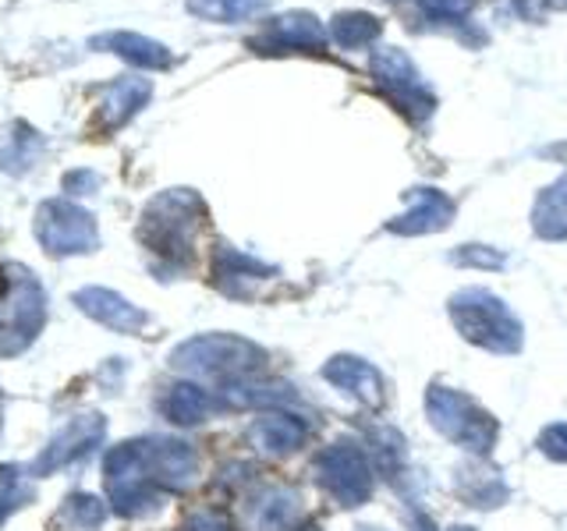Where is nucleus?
I'll return each mask as SVG.
<instances>
[{
    "label": "nucleus",
    "mask_w": 567,
    "mask_h": 531,
    "mask_svg": "<svg viewBox=\"0 0 567 531\" xmlns=\"http://www.w3.org/2000/svg\"><path fill=\"white\" fill-rule=\"evenodd\" d=\"M206 220V206L192 188H171L142 209L138 238L153 256L167 259L171 266L192 262L195 230Z\"/></svg>",
    "instance_id": "nucleus-1"
},
{
    "label": "nucleus",
    "mask_w": 567,
    "mask_h": 531,
    "mask_svg": "<svg viewBox=\"0 0 567 531\" xmlns=\"http://www.w3.org/2000/svg\"><path fill=\"white\" fill-rule=\"evenodd\" d=\"M171 365L177 372H188L195 379L230 386V383L252 379L266 365V351L235 333H203L185 341L182 347H174Z\"/></svg>",
    "instance_id": "nucleus-2"
},
{
    "label": "nucleus",
    "mask_w": 567,
    "mask_h": 531,
    "mask_svg": "<svg viewBox=\"0 0 567 531\" xmlns=\"http://www.w3.org/2000/svg\"><path fill=\"white\" fill-rule=\"evenodd\" d=\"M451 319L461 336L493 354H514L522 347V323L501 298L486 288H465L451 298Z\"/></svg>",
    "instance_id": "nucleus-3"
},
{
    "label": "nucleus",
    "mask_w": 567,
    "mask_h": 531,
    "mask_svg": "<svg viewBox=\"0 0 567 531\" xmlns=\"http://www.w3.org/2000/svg\"><path fill=\"white\" fill-rule=\"evenodd\" d=\"M47 323V294L25 266H8V291L0 294V358H14L35 344Z\"/></svg>",
    "instance_id": "nucleus-4"
},
{
    "label": "nucleus",
    "mask_w": 567,
    "mask_h": 531,
    "mask_svg": "<svg viewBox=\"0 0 567 531\" xmlns=\"http://www.w3.org/2000/svg\"><path fill=\"white\" fill-rule=\"evenodd\" d=\"M425 415H430L433 429L440 436H447L451 442L475 454H489L501 436V425L493 415H486L472 397L457 394L451 386H433L425 394Z\"/></svg>",
    "instance_id": "nucleus-5"
},
{
    "label": "nucleus",
    "mask_w": 567,
    "mask_h": 531,
    "mask_svg": "<svg viewBox=\"0 0 567 531\" xmlns=\"http://www.w3.org/2000/svg\"><path fill=\"white\" fill-rule=\"evenodd\" d=\"M106 489H111V503L121 518H142L159 507V489L146 471V457H142V439L121 442L103 460Z\"/></svg>",
    "instance_id": "nucleus-6"
},
{
    "label": "nucleus",
    "mask_w": 567,
    "mask_h": 531,
    "mask_svg": "<svg viewBox=\"0 0 567 531\" xmlns=\"http://www.w3.org/2000/svg\"><path fill=\"white\" fill-rule=\"evenodd\" d=\"M35 238L47 256H85L96 252L100 230L93 212L71 199H47L35 209Z\"/></svg>",
    "instance_id": "nucleus-7"
},
{
    "label": "nucleus",
    "mask_w": 567,
    "mask_h": 531,
    "mask_svg": "<svg viewBox=\"0 0 567 531\" xmlns=\"http://www.w3.org/2000/svg\"><path fill=\"white\" fill-rule=\"evenodd\" d=\"M369 67H372V79H377V85L412 121H425L436 111V93L430 88V82L422 79V71L415 67V61L408 58L401 46L372 50Z\"/></svg>",
    "instance_id": "nucleus-8"
},
{
    "label": "nucleus",
    "mask_w": 567,
    "mask_h": 531,
    "mask_svg": "<svg viewBox=\"0 0 567 531\" xmlns=\"http://www.w3.org/2000/svg\"><path fill=\"white\" fill-rule=\"evenodd\" d=\"M316 482L323 486L341 507H359L372 496V465L354 442H333L316 457Z\"/></svg>",
    "instance_id": "nucleus-9"
},
{
    "label": "nucleus",
    "mask_w": 567,
    "mask_h": 531,
    "mask_svg": "<svg viewBox=\"0 0 567 531\" xmlns=\"http://www.w3.org/2000/svg\"><path fill=\"white\" fill-rule=\"evenodd\" d=\"M106 436V418L103 415H75L68 418L58 433L50 436V442L43 447V454L32 460V475L43 478V475H53L68 465H75V460L89 457Z\"/></svg>",
    "instance_id": "nucleus-10"
},
{
    "label": "nucleus",
    "mask_w": 567,
    "mask_h": 531,
    "mask_svg": "<svg viewBox=\"0 0 567 531\" xmlns=\"http://www.w3.org/2000/svg\"><path fill=\"white\" fill-rule=\"evenodd\" d=\"M142 457H146V471L156 482L159 492H182L195 482L199 475V457L182 439H167V436H153L142 439Z\"/></svg>",
    "instance_id": "nucleus-11"
},
{
    "label": "nucleus",
    "mask_w": 567,
    "mask_h": 531,
    "mask_svg": "<svg viewBox=\"0 0 567 531\" xmlns=\"http://www.w3.org/2000/svg\"><path fill=\"white\" fill-rule=\"evenodd\" d=\"M330 43L327 25L319 22L309 11H288L277 14L259 40H252V46L266 50V53H280V50H323Z\"/></svg>",
    "instance_id": "nucleus-12"
},
{
    "label": "nucleus",
    "mask_w": 567,
    "mask_h": 531,
    "mask_svg": "<svg viewBox=\"0 0 567 531\" xmlns=\"http://www.w3.org/2000/svg\"><path fill=\"white\" fill-rule=\"evenodd\" d=\"M75 305L82 315L96 319L100 326L114 330V333H138L142 326L150 323V315L142 312L138 305H132L128 298L106 288H82L75 291Z\"/></svg>",
    "instance_id": "nucleus-13"
},
{
    "label": "nucleus",
    "mask_w": 567,
    "mask_h": 531,
    "mask_svg": "<svg viewBox=\"0 0 567 531\" xmlns=\"http://www.w3.org/2000/svg\"><path fill=\"white\" fill-rule=\"evenodd\" d=\"M454 220V202L440 188H412L408 191V209L398 220H390L394 235H433Z\"/></svg>",
    "instance_id": "nucleus-14"
},
{
    "label": "nucleus",
    "mask_w": 567,
    "mask_h": 531,
    "mask_svg": "<svg viewBox=\"0 0 567 531\" xmlns=\"http://www.w3.org/2000/svg\"><path fill=\"white\" fill-rule=\"evenodd\" d=\"M301 518V500L295 489L266 486L256 492L245 507V528L248 531H291Z\"/></svg>",
    "instance_id": "nucleus-15"
},
{
    "label": "nucleus",
    "mask_w": 567,
    "mask_h": 531,
    "mask_svg": "<svg viewBox=\"0 0 567 531\" xmlns=\"http://www.w3.org/2000/svg\"><path fill=\"white\" fill-rule=\"evenodd\" d=\"M306 436H309L306 421L291 412H262L248 425V442H252L259 454H270V457L295 454L301 442H306Z\"/></svg>",
    "instance_id": "nucleus-16"
},
{
    "label": "nucleus",
    "mask_w": 567,
    "mask_h": 531,
    "mask_svg": "<svg viewBox=\"0 0 567 531\" xmlns=\"http://www.w3.org/2000/svg\"><path fill=\"white\" fill-rule=\"evenodd\" d=\"M323 379L333 383L337 389H344L348 397L362 400L369 407H380L383 404V379L380 372L372 368L362 358H351V354H337L323 365Z\"/></svg>",
    "instance_id": "nucleus-17"
},
{
    "label": "nucleus",
    "mask_w": 567,
    "mask_h": 531,
    "mask_svg": "<svg viewBox=\"0 0 567 531\" xmlns=\"http://www.w3.org/2000/svg\"><path fill=\"white\" fill-rule=\"evenodd\" d=\"M153 100V82L138 75H124L114 85H106V93L100 100V128L117 132L121 124H128L142 106Z\"/></svg>",
    "instance_id": "nucleus-18"
},
{
    "label": "nucleus",
    "mask_w": 567,
    "mask_h": 531,
    "mask_svg": "<svg viewBox=\"0 0 567 531\" xmlns=\"http://www.w3.org/2000/svg\"><path fill=\"white\" fill-rule=\"evenodd\" d=\"M96 50H111L117 58H124L135 67H150V71H167L174 64V53L150 40V35H138V32H103L93 40Z\"/></svg>",
    "instance_id": "nucleus-19"
},
{
    "label": "nucleus",
    "mask_w": 567,
    "mask_h": 531,
    "mask_svg": "<svg viewBox=\"0 0 567 531\" xmlns=\"http://www.w3.org/2000/svg\"><path fill=\"white\" fill-rule=\"evenodd\" d=\"M213 273H217V283L230 294V298H248V288L245 283H256V280H266L274 277L277 270L274 266H266L252 256L245 252H235V248L220 244L217 248V259H213Z\"/></svg>",
    "instance_id": "nucleus-20"
},
{
    "label": "nucleus",
    "mask_w": 567,
    "mask_h": 531,
    "mask_svg": "<svg viewBox=\"0 0 567 531\" xmlns=\"http://www.w3.org/2000/svg\"><path fill=\"white\" fill-rule=\"evenodd\" d=\"M224 400L213 397L209 389L195 386V383H174L164 397V415L174 421V425H199L206 421L209 415L224 412Z\"/></svg>",
    "instance_id": "nucleus-21"
},
{
    "label": "nucleus",
    "mask_w": 567,
    "mask_h": 531,
    "mask_svg": "<svg viewBox=\"0 0 567 531\" xmlns=\"http://www.w3.org/2000/svg\"><path fill=\"white\" fill-rule=\"evenodd\" d=\"M532 227L546 241H567V170L549 188H543L536 209H532Z\"/></svg>",
    "instance_id": "nucleus-22"
},
{
    "label": "nucleus",
    "mask_w": 567,
    "mask_h": 531,
    "mask_svg": "<svg viewBox=\"0 0 567 531\" xmlns=\"http://www.w3.org/2000/svg\"><path fill=\"white\" fill-rule=\"evenodd\" d=\"M330 40L337 46H344V50H354V46H365L372 40H380V32H383V22L377 14H369V11H341V14H333L330 18Z\"/></svg>",
    "instance_id": "nucleus-23"
},
{
    "label": "nucleus",
    "mask_w": 567,
    "mask_h": 531,
    "mask_svg": "<svg viewBox=\"0 0 567 531\" xmlns=\"http://www.w3.org/2000/svg\"><path fill=\"white\" fill-rule=\"evenodd\" d=\"M35 156H40V132H32L29 124H14V135H8L0 146V170L25 174Z\"/></svg>",
    "instance_id": "nucleus-24"
},
{
    "label": "nucleus",
    "mask_w": 567,
    "mask_h": 531,
    "mask_svg": "<svg viewBox=\"0 0 567 531\" xmlns=\"http://www.w3.org/2000/svg\"><path fill=\"white\" fill-rule=\"evenodd\" d=\"M58 521L68 531H96L106 521V503L93 492H71L58 513Z\"/></svg>",
    "instance_id": "nucleus-25"
},
{
    "label": "nucleus",
    "mask_w": 567,
    "mask_h": 531,
    "mask_svg": "<svg viewBox=\"0 0 567 531\" xmlns=\"http://www.w3.org/2000/svg\"><path fill=\"white\" fill-rule=\"evenodd\" d=\"M266 8V0H188V11L206 18V22H220V25H230V22H245V18H252Z\"/></svg>",
    "instance_id": "nucleus-26"
},
{
    "label": "nucleus",
    "mask_w": 567,
    "mask_h": 531,
    "mask_svg": "<svg viewBox=\"0 0 567 531\" xmlns=\"http://www.w3.org/2000/svg\"><path fill=\"white\" fill-rule=\"evenodd\" d=\"M25 500H29V486L22 471L14 465H0V524H4Z\"/></svg>",
    "instance_id": "nucleus-27"
},
{
    "label": "nucleus",
    "mask_w": 567,
    "mask_h": 531,
    "mask_svg": "<svg viewBox=\"0 0 567 531\" xmlns=\"http://www.w3.org/2000/svg\"><path fill=\"white\" fill-rule=\"evenodd\" d=\"M451 262H457V266H478V270H501L504 256L496 252V248H486V244H461L457 252L451 256Z\"/></svg>",
    "instance_id": "nucleus-28"
},
{
    "label": "nucleus",
    "mask_w": 567,
    "mask_h": 531,
    "mask_svg": "<svg viewBox=\"0 0 567 531\" xmlns=\"http://www.w3.org/2000/svg\"><path fill=\"white\" fill-rule=\"evenodd\" d=\"M422 11L436 18V22H457L472 11V0H419Z\"/></svg>",
    "instance_id": "nucleus-29"
},
{
    "label": "nucleus",
    "mask_w": 567,
    "mask_h": 531,
    "mask_svg": "<svg viewBox=\"0 0 567 531\" xmlns=\"http://www.w3.org/2000/svg\"><path fill=\"white\" fill-rule=\"evenodd\" d=\"M539 450L549 457V460H560V465H567V425H549V429L539 436Z\"/></svg>",
    "instance_id": "nucleus-30"
},
{
    "label": "nucleus",
    "mask_w": 567,
    "mask_h": 531,
    "mask_svg": "<svg viewBox=\"0 0 567 531\" xmlns=\"http://www.w3.org/2000/svg\"><path fill=\"white\" fill-rule=\"evenodd\" d=\"M185 531H230V521L220 510H195L185 521Z\"/></svg>",
    "instance_id": "nucleus-31"
},
{
    "label": "nucleus",
    "mask_w": 567,
    "mask_h": 531,
    "mask_svg": "<svg viewBox=\"0 0 567 531\" xmlns=\"http://www.w3.org/2000/svg\"><path fill=\"white\" fill-rule=\"evenodd\" d=\"M61 185L71 195H89L93 188H100V174H93V170H71V174H64Z\"/></svg>",
    "instance_id": "nucleus-32"
},
{
    "label": "nucleus",
    "mask_w": 567,
    "mask_h": 531,
    "mask_svg": "<svg viewBox=\"0 0 567 531\" xmlns=\"http://www.w3.org/2000/svg\"><path fill=\"white\" fill-rule=\"evenodd\" d=\"M546 4L554 8V11H567V0H546Z\"/></svg>",
    "instance_id": "nucleus-33"
},
{
    "label": "nucleus",
    "mask_w": 567,
    "mask_h": 531,
    "mask_svg": "<svg viewBox=\"0 0 567 531\" xmlns=\"http://www.w3.org/2000/svg\"><path fill=\"white\" fill-rule=\"evenodd\" d=\"M0 433H4V397H0Z\"/></svg>",
    "instance_id": "nucleus-34"
},
{
    "label": "nucleus",
    "mask_w": 567,
    "mask_h": 531,
    "mask_svg": "<svg viewBox=\"0 0 567 531\" xmlns=\"http://www.w3.org/2000/svg\"><path fill=\"white\" fill-rule=\"evenodd\" d=\"M298 531H319V528H298Z\"/></svg>",
    "instance_id": "nucleus-35"
}]
</instances>
